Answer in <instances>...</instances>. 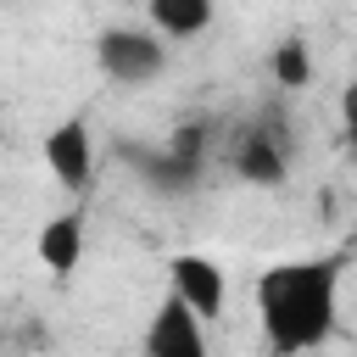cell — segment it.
<instances>
[{
	"label": "cell",
	"instance_id": "cell-9",
	"mask_svg": "<svg viewBox=\"0 0 357 357\" xmlns=\"http://www.w3.org/2000/svg\"><path fill=\"white\" fill-rule=\"evenodd\" d=\"M145 11H151V28L162 39H195L212 28L218 0H145Z\"/></svg>",
	"mask_w": 357,
	"mask_h": 357
},
{
	"label": "cell",
	"instance_id": "cell-2",
	"mask_svg": "<svg viewBox=\"0 0 357 357\" xmlns=\"http://www.w3.org/2000/svg\"><path fill=\"white\" fill-rule=\"evenodd\" d=\"M223 162L251 190H279L290 178V123L284 112H257L223 139Z\"/></svg>",
	"mask_w": 357,
	"mask_h": 357
},
{
	"label": "cell",
	"instance_id": "cell-5",
	"mask_svg": "<svg viewBox=\"0 0 357 357\" xmlns=\"http://www.w3.org/2000/svg\"><path fill=\"white\" fill-rule=\"evenodd\" d=\"M45 167H50V178L67 190V195H89V184H95V128H89V117L84 112H73V117H61L50 134H45Z\"/></svg>",
	"mask_w": 357,
	"mask_h": 357
},
{
	"label": "cell",
	"instance_id": "cell-10",
	"mask_svg": "<svg viewBox=\"0 0 357 357\" xmlns=\"http://www.w3.org/2000/svg\"><path fill=\"white\" fill-rule=\"evenodd\" d=\"M268 78L279 84V89H307L312 78H318V61H312V45L301 39V33H284L273 50H268Z\"/></svg>",
	"mask_w": 357,
	"mask_h": 357
},
{
	"label": "cell",
	"instance_id": "cell-3",
	"mask_svg": "<svg viewBox=\"0 0 357 357\" xmlns=\"http://www.w3.org/2000/svg\"><path fill=\"white\" fill-rule=\"evenodd\" d=\"M134 167H139V184H145L151 195H162V201L195 195V190H201V173H206V128H201V123L173 128V139L156 145V151H139Z\"/></svg>",
	"mask_w": 357,
	"mask_h": 357
},
{
	"label": "cell",
	"instance_id": "cell-8",
	"mask_svg": "<svg viewBox=\"0 0 357 357\" xmlns=\"http://www.w3.org/2000/svg\"><path fill=\"white\" fill-rule=\"evenodd\" d=\"M33 251H39V262H45L56 279H73V268H78V257H84V212H78V206H67V212L45 218V229H39Z\"/></svg>",
	"mask_w": 357,
	"mask_h": 357
},
{
	"label": "cell",
	"instance_id": "cell-11",
	"mask_svg": "<svg viewBox=\"0 0 357 357\" xmlns=\"http://www.w3.org/2000/svg\"><path fill=\"white\" fill-rule=\"evenodd\" d=\"M340 134H346V139L357 145V78H351V84L340 89Z\"/></svg>",
	"mask_w": 357,
	"mask_h": 357
},
{
	"label": "cell",
	"instance_id": "cell-1",
	"mask_svg": "<svg viewBox=\"0 0 357 357\" xmlns=\"http://www.w3.org/2000/svg\"><path fill=\"white\" fill-rule=\"evenodd\" d=\"M340 257H290L257 273V329L273 357H307L340 329Z\"/></svg>",
	"mask_w": 357,
	"mask_h": 357
},
{
	"label": "cell",
	"instance_id": "cell-6",
	"mask_svg": "<svg viewBox=\"0 0 357 357\" xmlns=\"http://www.w3.org/2000/svg\"><path fill=\"white\" fill-rule=\"evenodd\" d=\"M139 357H206V318L167 290V296L156 301L151 324H145Z\"/></svg>",
	"mask_w": 357,
	"mask_h": 357
},
{
	"label": "cell",
	"instance_id": "cell-4",
	"mask_svg": "<svg viewBox=\"0 0 357 357\" xmlns=\"http://www.w3.org/2000/svg\"><path fill=\"white\" fill-rule=\"evenodd\" d=\"M95 61H100V73H106L112 84L145 89V84H156V78L167 73V39H162L156 28H128V22H117V28H100Z\"/></svg>",
	"mask_w": 357,
	"mask_h": 357
},
{
	"label": "cell",
	"instance_id": "cell-7",
	"mask_svg": "<svg viewBox=\"0 0 357 357\" xmlns=\"http://www.w3.org/2000/svg\"><path fill=\"white\" fill-rule=\"evenodd\" d=\"M167 290H173L184 307H195L201 318H223L229 279H223V268H218L212 257H201V251H178V257H167Z\"/></svg>",
	"mask_w": 357,
	"mask_h": 357
}]
</instances>
